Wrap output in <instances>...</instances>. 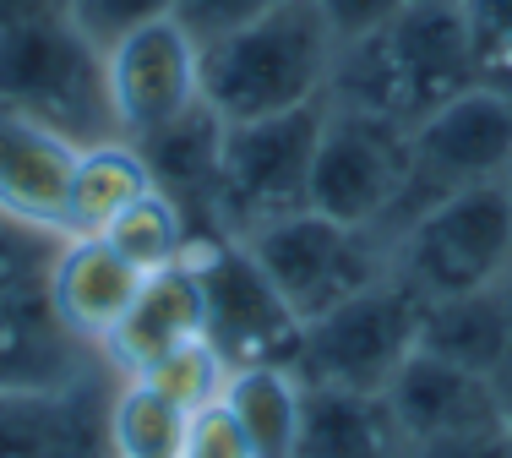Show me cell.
<instances>
[{
  "label": "cell",
  "instance_id": "6da1fadb",
  "mask_svg": "<svg viewBox=\"0 0 512 458\" xmlns=\"http://www.w3.org/2000/svg\"><path fill=\"white\" fill-rule=\"evenodd\" d=\"M338 39L316 0H284L267 17L202 44V99L235 126L322 104L333 88Z\"/></svg>",
  "mask_w": 512,
  "mask_h": 458
},
{
  "label": "cell",
  "instance_id": "7a4b0ae2",
  "mask_svg": "<svg viewBox=\"0 0 512 458\" xmlns=\"http://www.w3.org/2000/svg\"><path fill=\"white\" fill-rule=\"evenodd\" d=\"M463 88H474V50L458 0H409L382 33L338 50L327 99L414 126Z\"/></svg>",
  "mask_w": 512,
  "mask_h": 458
},
{
  "label": "cell",
  "instance_id": "3957f363",
  "mask_svg": "<svg viewBox=\"0 0 512 458\" xmlns=\"http://www.w3.org/2000/svg\"><path fill=\"white\" fill-rule=\"evenodd\" d=\"M0 104L33 115L77 148L120 137L109 110L104 55L71 28L66 11L0 33Z\"/></svg>",
  "mask_w": 512,
  "mask_h": 458
},
{
  "label": "cell",
  "instance_id": "277c9868",
  "mask_svg": "<svg viewBox=\"0 0 512 458\" xmlns=\"http://www.w3.org/2000/svg\"><path fill=\"white\" fill-rule=\"evenodd\" d=\"M393 279L420 300H453L512 279V191L507 180L431 202L398 229Z\"/></svg>",
  "mask_w": 512,
  "mask_h": 458
},
{
  "label": "cell",
  "instance_id": "5b68a950",
  "mask_svg": "<svg viewBox=\"0 0 512 458\" xmlns=\"http://www.w3.org/2000/svg\"><path fill=\"white\" fill-rule=\"evenodd\" d=\"M322 104L267 120H235L224 126V159H218L213 213L207 235H251V229L284 219V213L311 208V159H316V131H322Z\"/></svg>",
  "mask_w": 512,
  "mask_h": 458
},
{
  "label": "cell",
  "instance_id": "8992f818",
  "mask_svg": "<svg viewBox=\"0 0 512 458\" xmlns=\"http://www.w3.org/2000/svg\"><path fill=\"white\" fill-rule=\"evenodd\" d=\"M420 311L425 300L387 273V279L355 289L349 300L327 306L322 317L300 322V349L289 366L300 371V382L387 393V382L420 344Z\"/></svg>",
  "mask_w": 512,
  "mask_h": 458
},
{
  "label": "cell",
  "instance_id": "52a82bcc",
  "mask_svg": "<svg viewBox=\"0 0 512 458\" xmlns=\"http://www.w3.org/2000/svg\"><path fill=\"white\" fill-rule=\"evenodd\" d=\"M512 175V93H496L485 82L453 93L409 126V191L398 202L393 224H387V251H393L398 229L431 202L453 197L469 186H491Z\"/></svg>",
  "mask_w": 512,
  "mask_h": 458
},
{
  "label": "cell",
  "instance_id": "ba28073f",
  "mask_svg": "<svg viewBox=\"0 0 512 458\" xmlns=\"http://www.w3.org/2000/svg\"><path fill=\"white\" fill-rule=\"evenodd\" d=\"M409 191V126L393 115L327 99L311 159V208L349 229L387 235Z\"/></svg>",
  "mask_w": 512,
  "mask_h": 458
},
{
  "label": "cell",
  "instance_id": "9c48e42d",
  "mask_svg": "<svg viewBox=\"0 0 512 458\" xmlns=\"http://www.w3.org/2000/svg\"><path fill=\"white\" fill-rule=\"evenodd\" d=\"M240 246L251 251V262L267 273V284L289 300L300 322L322 317L327 306L393 273V251L376 229H349L316 208L251 229V235H240Z\"/></svg>",
  "mask_w": 512,
  "mask_h": 458
},
{
  "label": "cell",
  "instance_id": "30bf717a",
  "mask_svg": "<svg viewBox=\"0 0 512 458\" xmlns=\"http://www.w3.org/2000/svg\"><path fill=\"white\" fill-rule=\"evenodd\" d=\"M191 262H197L207 295V339L224 349L229 366H246V360H284L289 366L300 349V317L267 284L251 251L229 235H197Z\"/></svg>",
  "mask_w": 512,
  "mask_h": 458
},
{
  "label": "cell",
  "instance_id": "8fae6325",
  "mask_svg": "<svg viewBox=\"0 0 512 458\" xmlns=\"http://www.w3.org/2000/svg\"><path fill=\"white\" fill-rule=\"evenodd\" d=\"M104 82L115 131L126 142H142L158 126L180 120L191 104H202V44L169 11L148 28L126 33L115 50H104Z\"/></svg>",
  "mask_w": 512,
  "mask_h": 458
},
{
  "label": "cell",
  "instance_id": "7c38bea8",
  "mask_svg": "<svg viewBox=\"0 0 512 458\" xmlns=\"http://www.w3.org/2000/svg\"><path fill=\"white\" fill-rule=\"evenodd\" d=\"M387 409H393L404 442H447V437H491V431H512L507 399L496 388V377L458 366L447 355L414 344V355L398 366V377L387 382Z\"/></svg>",
  "mask_w": 512,
  "mask_h": 458
},
{
  "label": "cell",
  "instance_id": "4fadbf2b",
  "mask_svg": "<svg viewBox=\"0 0 512 458\" xmlns=\"http://www.w3.org/2000/svg\"><path fill=\"white\" fill-rule=\"evenodd\" d=\"M148 273H137L104 235H66L50 257L44 273V295H50L55 322L77 344L104 349V339L120 328V317L131 311L137 289Z\"/></svg>",
  "mask_w": 512,
  "mask_h": 458
},
{
  "label": "cell",
  "instance_id": "5bb4252c",
  "mask_svg": "<svg viewBox=\"0 0 512 458\" xmlns=\"http://www.w3.org/2000/svg\"><path fill=\"white\" fill-rule=\"evenodd\" d=\"M77 142L0 104V208L50 235H66V191L77 170Z\"/></svg>",
  "mask_w": 512,
  "mask_h": 458
},
{
  "label": "cell",
  "instance_id": "9a60e30c",
  "mask_svg": "<svg viewBox=\"0 0 512 458\" xmlns=\"http://www.w3.org/2000/svg\"><path fill=\"white\" fill-rule=\"evenodd\" d=\"M207 333V295H202V273L197 262H175L142 279L131 311L120 317V328L104 339V355L120 377H137L153 360H164L169 349L191 344Z\"/></svg>",
  "mask_w": 512,
  "mask_h": 458
},
{
  "label": "cell",
  "instance_id": "2e32d148",
  "mask_svg": "<svg viewBox=\"0 0 512 458\" xmlns=\"http://www.w3.org/2000/svg\"><path fill=\"white\" fill-rule=\"evenodd\" d=\"M224 126L229 120L202 99V104H191L180 120H169V126H158L153 137L137 142L153 186L186 208V219H191L197 235H207V213H213L218 159H224Z\"/></svg>",
  "mask_w": 512,
  "mask_h": 458
},
{
  "label": "cell",
  "instance_id": "e0dca14e",
  "mask_svg": "<svg viewBox=\"0 0 512 458\" xmlns=\"http://www.w3.org/2000/svg\"><path fill=\"white\" fill-rule=\"evenodd\" d=\"M404 453L409 442L382 393H349V388L306 382L295 458H404Z\"/></svg>",
  "mask_w": 512,
  "mask_h": 458
},
{
  "label": "cell",
  "instance_id": "ac0fdd59",
  "mask_svg": "<svg viewBox=\"0 0 512 458\" xmlns=\"http://www.w3.org/2000/svg\"><path fill=\"white\" fill-rule=\"evenodd\" d=\"M420 349L458 360L480 377H502V366L512 360V279L496 289H474V295L425 300Z\"/></svg>",
  "mask_w": 512,
  "mask_h": 458
},
{
  "label": "cell",
  "instance_id": "d6986e66",
  "mask_svg": "<svg viewBox=\"0 0 512 458\" xmlns=\"http://www.w3.org/2000/svg\"><path fill=\"white\" fill-rule=\"evenodd\" d=\"M218 404L229 409L240 442L251 458H295L300 437V404H306V382L284 360H246L229 366V382L218 393Z\"/></svg>",
  "mask_w": 512,
  "mask_h": 458
},
{
  "label": "cell",
  "instance_id": "ffe728a7",
  "mask_svg": "<svg viewBox=\"0 0 512 458\" xmlns=\"http://www.w3.org/2000/svg\"><path fill=\"white\" fill-rule=\"evenodd\" d=\"M88 344H77L55 322L50 295H6L0 300V388H66L82 382L77 355Z\"/></svg>",
  "mask_w": 512,
  "mask_h": 458
},
{
  "label": "cell",
  "instance_id": "44dd1931",
  "mask_svg": "<svg viewBox=\"0 0 512 458\" xmlns=\"http://www.w3.org/2000/svg\"><path fill=\"white\" fill-rule=\"evenodd\" d=\"M142 191H153V175L142 164L137 142L126 137L88 142L77 153L71 191H66V235H104V224L115 213H126Z\"/></svg>",
  "mask_w": 512,
  "mask_h": 458
},
{
  "label": "cell",
  "instance_id": "7402d4cb",
  "mask_svg": "<svg viewBox=\"0 0 512 458\" xmlns=\"http://www.w3.org/2000/svg\"><path fill=\"white\" fill-rule=\"evenodd\" d=\"M104 431L115 458H180L191 415L169 393H158L148 377H120L104 409Z\"/></svg>",
  "mask_w": 512,
  "mask_h": 458
},
{
  "label": "cell",
  "instance_id": "603a6c76",
  "mask_svg": "<svg viewBox=\"0 0 512 458\" xmlns=\"http://www.w3.org/2000/svg\"><path fill=\"white\" fill-rule=\"evenodd\" d=\"M104 240L137 273H158V268H175V262L191 257L197 229H191L186 208H180L175 197H164V191L153 186V191H142L126 213H115V219L104 224Z\"/></svg>",
  "mask_w": 512,
  "mask_h": 458
},
{
  "label": "cell",
  "instance_id": "cb8c5ba5",
  "mask_svg": "<svg viewBox=\"0 0 512 458\" xmlns=\"http://www.w3.org/2000/svg\"><path fill=\"white\" fill-rule=\"evenodd\" d=\"M137 377H148L153 388L169 393L186 415H197V409L218 404V393H224V382H229V360H224V349L202 333V339L169 349L164 360H153L148 371H137Z\"/></svg>",
  "mask_w": 512,
  "mask_h": 458
},
{
  "label": "cell",
  "instance_id": "d4e9b609",
  "mask_svg": "<svg viewBox=\"0 0 512 458\" xmlns=\"http://www.w3.org/2000/svg\"><path fill=\"white\" fill-rule=\"evenodd\" d=\"M474 50V82L512 93V0H458Z\"/></svg>",
  "mask_w": 512,
  "mask_h": 458
},
{
  "label": "cell",
  "instance_id": "484cf974",
  "mask_svg": "<svg viewBox=\"0 0 512 458\" xmlns=\"http://www.w3.org/2000/svg\"><path fill=\"white\" fill-rule=\"evenodd\" d=\"M66 235H50V229L11 219L0 208V300L6 295H33L44 289V273H50V257Z\"/></svg>",
  "mask_w": 512,
  "mask_h": 458
},
{
  "label": "cell",
  "instance_id": "4316f807",
  "mask_svg": "<svg viewBox=\"0 0 512 458\" xmlns=\"http://www.w3.org/2000/svg\"><path fill=\"white\" fill-rule=\"evenodd\" d=\"M175 0H66V22L93 44V50H115L126 33L148 28V22L169 17Z\"/></svg>",
  "mask_w": 512,
  "mask_h": 458
},
{
  "label": "cell",
  "instance_id": "83f0119b",
  "mask_svg": "<svg viewBox=\"0 0 512 458\" xmlns=\"http://www.w3.org/2000/svg\"><path fill=\"white\" fill-rule=\"evenodd\" d=\"M273 6H284V0H175V17L197 44H213V39H224V33L267 17Z\"/></svg>",
  "mask_w": 512,
  "mask_h": 458
},
{
  "label": "cell",
  "instance_id": "f1b7e54d",
  "mask_svg": "<svg viewBox=\"0 0 512 458\" xmlns=\"http://www.w3.org/2000/svg\"><path fill=\"white\" fill-rule=\"evenodd\" d=\"M404 6H409V0H316V11L327 17V28H333L338 50H344V44L371 39V33H382Z\"/></svg>",
  "mask_w": 512,
  "mask_h": 458
},
{
  "label": "cell",
  "instance_id": "f546056e",
  "mask_svg": "<svg viewBox=\"0 0 512 458\" xmlns=\"http://www.w3.org/2000/svg\"><path fill=\"white\" fill-rule=\"evenodd\" d=\"M180 458H251L246 442H240L235 420H229L224 404H207L191 415V431H186V453Z\"/></svg>",
  "mask_w": 512,
  "mask_h": 458
},
{
  "label": "cell",
  "instance_id": "4dcf8cb0",
  "mask_svg": "<svg viewBox=\"0 0 512 458\" xmlns=\"http://www.w3.org/2000/svg\"><path fill=\"white\" fill-rule=\"evenodd\" d=\"M404 458H512V431H491V437H447V442H414Z\"/></svg>",
  "mask_w": 512,
  "mask_h": 458
},
{
  "label": "cell",
  "instance_id": "1f68e13d",
  "mask_svg": "<svg viewBox=\"0 0 512 458\" xmlns=\"http://www.w3.org/2000/svg\"><path fill=\"white\" fill-rule=\"evenodd\" d=\"M60 11H66V0H0V33L33 17H60Z\"/></svg>",
  "mask_w": 512,
  "mask_h": 458
},
{
  "label": "cell",
  "instance_id": "d6a6232c",
  "mask_svg": "<svg viewBox=\"0 0 512 458\" xmlns=\"http://www.w3.org/2000/svg\"><path fill=\"white\" fill-rule=\"evenodd\" d=\"M507 191H512V175H507Z\"/></svg>",
  "mask_w": 512,
  "mask_h": 458
}]
</instances>
